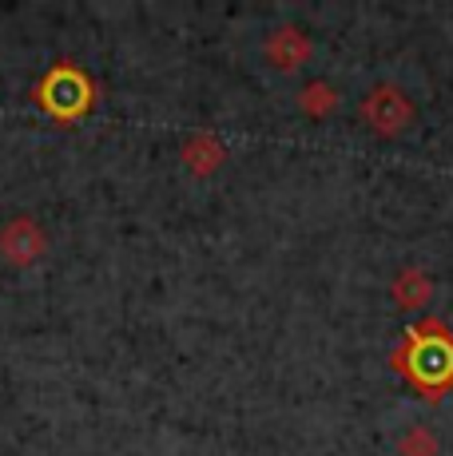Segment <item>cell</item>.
Instances as JSON below:
<instances>
[{
	"label": "cell",
	"instance_id": "obj_1",
	"mask_svg": "<svg viewBox=\"0 0 453 456\" xmlns=\"http://www.w3.org/2000/svg\"><path fill=\"white\" fill-rule=\"evenodd\" d=\"M390 365L417 393L438 401L446 389H453V330L441 318L414 322L406 330V338L398 341V349L390 354Z\"/></svg>",
	"mask_w": 453,
	"mask_h": 456
},
{
	"label": "cell",
	"instance_id": "obj_5",
	"mask_svg": "<svg viewBox=\"0 0 453 456\" xmlns=\"http://www.w3.org/2000/svg\"><path fill=\"white\" fill-rule=\"evenodd\" d=\"M310 52H315V40H310V32L294 28V24H283V28H275L271 37L263 44V56L271 60L278 72H294V68H302L310 60Z\"/></svg>",
	"mask_w": 453,
	"mask_h": 456
},
{
	"label": "cell",
	"instance_id": "obj_9",
	"mask_svg": "<svg viewBox=\"0 0 453 456\" xmlns=\"http://www.w3.org/2000/svg\"><path fill=\"white\" fill-rule=\"evenodd\" d=\"M398 452L402 456H438V436H433L425 425H417L398 441Z\"/></svg>",
	"mask_w": 453,
	"mask_h": 456
},
{
	"label": "cell",
	"instance_id": "obj_4",
	"mask_svg": "<svg viewBox=\"0 0 453 456\" xmlns=\"http://www.w3.org/2000/svg\"><path fill=\"white\" fill-rule=\"evenodd\" d=\"M45 250H48V239L37 218L21 215L0 226V254H4V262H12V266H32Z\"/></svg>",
	"mask_w": 453,
	"mask_h": 456
},
{
	"label": "cell",
	"instance_id": "obj_7",
	"mask_svg": "<svg viewBox=\"0 0 453 456\" xmlns=\"http://www.w3.org/2000/svg\"><path fill=\"white\" fill-rule=\"evenodd\" d=\"M390 294H394V302L402 305V310H422V305L430 302V294H433V278L425 274V270H417V266H406L402 274L394 278Z\"/></svg>",
	"mask_w": 453,
	"mask_h": 456
},
{
	"label": "cell",
	"instance_id": "obj_2",
	"mask_svg": "<svg viewBox=\"0 0 453 456\" xmlns=\"http://www.w3.org/2000/svg\"><path fill=\"white\" fill-rule=\"evenodd\" d=\"M32 100H37L52 119H60V124H76V119H84L92 111L95 84L72 60H60V64H52L48 72L40 76V84L32 87Z\"/></svg>",
	"mask_w": 453,
	"mask_h": 456
},
{
	"label": "cell",
	"instance_id": "obj_8",
	"mask_svg": "<svg viewBox=\"0 0 453 456\" xmlns=\"http://www.w3.org/2000/svg\"><path fill=\"white\" fill-rule=\"evenodd\" d=\"M299 108L307 111V116H330V111L338 108V87L334 84H326V80H315V84H307L302 87V95H299Z\"/></svg>",
	"mask_w": 453,
	"mask_h": 456
},
{
	"label": "cell",
	"instance_id": "obj_3",
	"mask_svg": "<svg viewBox=\"0 0 453 456\" xmlns=\"http://www.w3.org/2000/svg\"><path fill=\"white\" fill-rule=\"evenodd\" d=\"M358 116L370 124V131L394 139V135H402V131H409L417 111H414V100H409L398 84H378V87H370L366 100L358 103Z\"/></svg>",
	"mask_w": 453,
	"mask_h": 456
},
{
	"label": "cell",
	"instance_id": "obj_6",
	"mask_svg": "<svg viewBox=\"0 0 453 456\" xmlns=\"http://www.w3.org/2000/svg\"><path fill=\"white\" fill-rule=\"evenodd\" d=\"M183 167H187L191 175H215L226 159V147L219 143V135L215 131H195V135L183 143Z\"/></svg>",
	"mask_w": 453,
	"mask_h": 456
}]
</instances>
